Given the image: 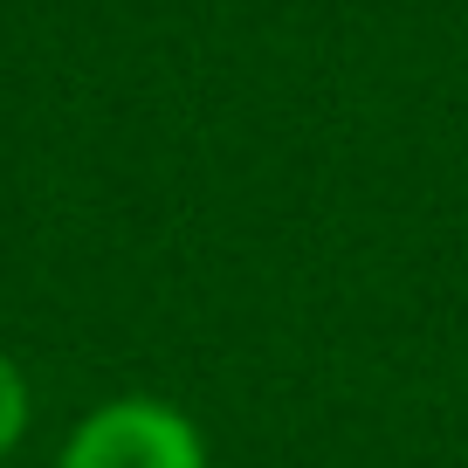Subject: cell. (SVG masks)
I'll list each match as a JSON object with an SVG mask.
<instances>
[{"mask_svg":"<svg viewBox=\"0 0 468 468\" xmlns=\"http://www.w3.org/2000/svg\"><path fill=\"white\" fill-rule=\"evenodd\" d=\"M48 468H214V454L186 407L159 393H117L62 434Z\"/></svg>","mask_w":468,"mask_h":468,"instance_id":"1","label":"cell"},{"mask_svg":"<svg viewBox=\"0 0 468 468\" xmlns=\"http://www.w3.org/2000/svg\"><path fill=\"white\" fill-rule=\"evenodd\" d=\"M28 427H35V386L21 372V358L0 345V462L28 441Z\"/></svg>","mask_w":468,"mask_h":468,"instance_id":"2","label":"cell"}]
</instances>
